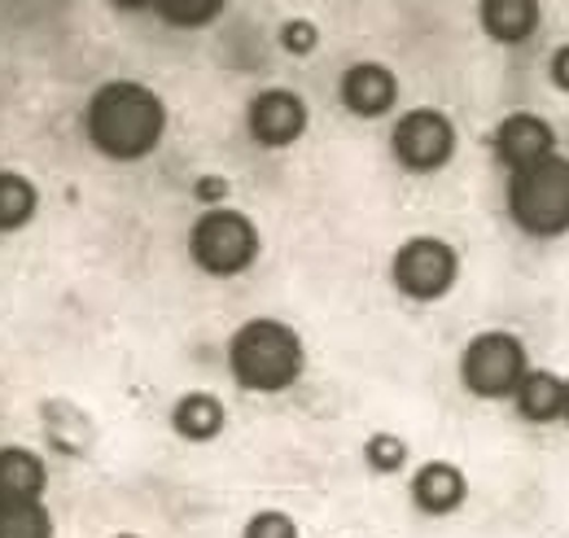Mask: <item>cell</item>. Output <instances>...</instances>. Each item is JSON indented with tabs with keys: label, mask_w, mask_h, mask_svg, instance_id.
<instances>
[{
	"label": "cell",
	"mask_w": 569,
	"mask_h": 538,
	"mask_svg": "<svg viewBox=\"0 0 569 538\" xmlns=\"http://www.w3.org/2000/svg\"><path fill=\"white\" fill-rule=\"evenodd\" d=\"M338 101L356 119H386L399 106V74L386 62H351L338 79Z\"/></svg>",
	"instance_id": "10"
},
{
	"label": "cell",
	"mask_w": 569,
	"mask_h": 538,
	"mask_svg": "<svg viewBox=\"0 0 569 538\" xmlns=\"http://www.w3.org/2000/svg\"><path fill=\"white\" fill-rule=\"evenodd\" d=\"M456 372H460V386L482 404L517 399L521 381L530 377V350L508 329H482L478 337L465 341Z\"/></svg>",
	"instance_id": "5"
},
{
	"label": "cell",
	"mask_w": 569,
	"mask_h": 538,
	"mask_svg": "<svg viewBox=\"0 0 569 538\" xmlns=\"http://www.w3.org/2000/svg\"><path fill=\"white\" fill-rule=\"evenodd\" d=\"M49 469L31 447H0V499H44Z\"/></svg>",
	"instance_id": "15"
},
{
	"label": "cell",
	"mask_w": 569,
	"mask_h": 538,
	"mask_svg": "<svg viewBox=\"0 0 569 538\" xmlns=\"http://www.w3.org/2000/svg\"><path fill=\"white\" fill-rule=\"evenodd\" d=\"M110 538H141V535H132V530H119V535H110Z\"/></svg>",
	"instance_id": "24"
},
{
	"label": "cell",
	"mask_w": 569,
	"mask_h": 538,
	"mask_svg": "<svg viewBox=\"0 0 569 538\" xmlns=\"http://www.w3.org/2000/svg\"><path fill=\"white\" fill-rule=\"evenodd\" d=\"M548 74H552V83H557L561 92H569V44L552 49V58H548Z\"/></svg>",
	"instance_id": "22"
},
{
	"label": "cell",
	"mask_w": 569,
	"mask_h": 538,
	"mask_svg": "<svg viewBox=\"0 0 569 538\" xmlns=\"http://www.w3.org/2000/svg\"><path fill=\"white\" fill-rule=\"evenodd\" d=\"M316 44H320V27H316L311 18H289V22L281 27V49H284V53L307 58V53H316Z\"/></svg>",
	"instance_id": "21"
},
{
	"label": "cell",
	"mask_w": 569,
	"mask_h": 538,
	"mask_svg": "<svg viewBox=\"0 0 569 538\" xmlns=\"http://www.w3.org/2000/svg\"><path fill=\"white\" fill-rule=\"evenodd\" d=\"M539 22H543V13H539L535 0H482L478 4L482 36L496 40V44H508V49L526 44L539 31Z\"/></svg>",
	"instance_id": "12"
},
{
	"label": "cell",
	"mask_w": 569,
	"mask_h": 538,
	"mask_svg": "<svg viewBox=\"0 0 569 538\" xmlns=\"http://www.w3.org/2000/svg\"><path fill=\"white\" fill-rule=\"evenodd\" d=\"M0 538H53L44 499H0Z\"/></svg>",
	"instance_id": "16"
},
{
	"label": "cell",
	"mask_w": 569,
	"mask_h": 538,
	"mask_svg": "<svg viewBox=\"0 0 569 538\" xmlns=\"http://www.w3.org/2000/svg\"><path fill=\"white\" fill-rule=\"evenodd\" d=\"M198 193H202V198H223V193H228V185H219V176H202Z\"/></svg>",
	"instance_id": "23"
},
{
	"label": "cell",
	"mask_w": 569,
	"mask_h": 538,
	"mask_svg": "<svg viewBox=\"0 0 569 538\" xmlns=\"http://www.w3.org/2000/svg\"><path fill=\"white\" fill-rule=\"evenodd\" d=\"M460 280V255L451 241L417 232L408 241H399L395 259H390V285L408 298V302H438L456 289Z\"/></svg>",
	"instance_id": "6"
},
{
	"label": "cell",
	"mask_w": 569,
	"mask_h": 538,
	"mask_svg": "<svg viewBox=\"0 0 569 538\" xmlns=\"http://www.w3.org/2000/svg\"><path fill=\"white\" fill-rule=\"evenodd\" d=\"M390 153L403 171L412 176H433L456 158V123L433 110V106H417L408 114L395 119L390 128Z\"/></svg>",
	"instance_id": "7"
},
{
	"label": "cell",
	"mask_w": 569,
	"mask_h": 538,
	"mask_svg": "<svg viewBox=\"0 0 569 538\" xmlns=\"http://www.w3.org/2000/svg\"><path fill=\"white\" fill-rule=\"evenodd\" d=\"M259 250H263V237L254 219L237 206H207L189 228V259L214 280H232L250 271L259 263Z\"/></svg>",
	"instance_id": "4"
},
{
	"label": "cell",
	"mask_w": 569,
	"mask_h": 538,
	"mask_svg": "<svg viewBox=\"0 0 569 538\" xmlns=\"http://www.w3.org/2000/svg\"><path fill=\"white\" fill-rule=\"evenodd\" d=\"M512 407H517V416L530 420V425L566 420V377H557V372H548V368H530V377L521 381Z\"/></svg>",
	"instance_id": "14"
},
{
	"label": "cell",
	"mask_w": 569,
	"mask_h": 538,
	"mask_svg": "<svg viewBox=\"0 0 569 538\" xmlns=\"http://www.w3.org/2000/svg\"><path fill=\"white\" fill-rule=\"evenodd\" d=\"M171 429L184 442H214L228 429V407L211 390H189L171 404Z\"/></svg>",
	"instance_id": "13"
},
{
	"label": "cell",
	"mask_w": 569,
	"mask_h": 538,
	"mask_svg": "<svg viewBox=\"0 0 569 538\" xmlns=\"http://www.w3.org/2000/svg\"><path fill=\"white\" fill-rule=\"evenodd\" d=\"M408 495H412L417 512H426V517H451L469 499V477H465L460 465H451V460H426L421 469L412 472Z\"/></svg>",
	"instance_id": "11"
},
{
	"label": "cell",
	"mask_w": 569,
	"mask_h": 538,
	"mask_svg": "<svg viewBox=\"0 0 569 538\" xmlns=\"http://www.w3.org/2000/svg\"><path fill=\"white\" fill-rule=\"evenodd\" d=\"M36 206H40V189L22 171H0V228L4 232L27 228Z\"/></svg>",
	"instance_id": "17"
},
{
	"label": "cell",
	"mask_w": 569,
	"mask_h": 538,
	"mask_svg": "<svg viewBox=\"0 0 569 538\" xmlns=\"http://www.w3.org/2000/svg\"><path fill=\"white\" fill-rule=\"evenodd\" d=\"M167 136V101L141 79H110L83 106V140L110 162H141Z\"/></svg>",
	"instance_id": "1"
},
{
	"label": "cell",
	"mask_w": 569,
	"mask_h": 538,
	"mask_svg": "<svg viewBox=\"0 0 569 538\" xmlns=\"http://www.w3.org/2000/svg\"><path fill=\"white\" fill-rule=\"evenodd\" d=\"M408 456H412L408 438H399V434H390V429H377V434L363 438V465L377 472V477L403 472L408 469Z\"/></svg>",
	"instance_id": "18"
},
{
	"label": "cell",
	"mask_w": 569,
	"mask_h": 538,
	"mask_svg": "<svg viewBox=\"0 0 569 538\" xmlns=\"http://www.w3.org/2000/svg\"><path fill=\"white\" fill-rule=\"evenodd\" d=\"M503 206H508V219L535 237V241H552V237H566L569 232V158L566 153H552L535 167H521V171H508V185H503Z\"/></svg>",
	"instance_id": "3"
},
{
	"label": "cell",
	"mask_w": 569,
	"mask_h": 538,
	"mask_svg": "<svg viewBox=\"0 0 569 538\" xmlns=\"http://www.w3.org/2000/svg\"><path fill=\"white\" fill-rule=\"evenodd\" d=\"M241 538H302L298 535V521L281 512V508H263V512H254L250 521H246V530Z\"/></svg>",
	"instance_id": "20"
},
{
	"label": "cell",
	"mask_w": 569,
	"mask_h": 538,
	"mask_svg": "<svg viewBox=\"0 0 569 538\" xmlns=\"http://www.w3.org/2000/svg\"><path fill=\"white\" fill-rule=\"evenodd\" d=\"M491 149H496V158L508 171H521V167H535V162L561 153L557 149V128L543 114H535V110L503 114L496 136H491Z\"/></svg>",
	"instance_id": "9"
},
{
	"label": "cell",
	"mask_w": 569,
	"mask_h": 538,
	"mask_svg": "<svg viewBox=\"0 0 569 538\" xmlns=\"http://www.w3.org/2000/svg\"><path fill=\"white\" fill-rule=\"evenodd\" d=\"M566 425H569V377H566Z\"/></svg>",
	"instance_id": "25"
},
{
	"label": "cell",
	"mask_w": 569,
	"mask_h": 538,
	"mask_svg": "<svg viewBox=\"0 0 569 538\" xmlns=\"http://www.w3.org/2000/svg\"><path fill=\"white\" fill-rule=\"evenodd\" d=\"M311 110L293 88H263L246 106V132L263 149H289L307 136Z\"/></svg>",
	"instance_id": "8"
},
{
	"label": "cell",
	"mask_w": 569,
	"mask_h": 538,
	"mask_svg": "<svg viewBox=\"0 0 569 538\" xmlns=\"http://www.w3.org/2000/svg\"><path fill=\"white\" fill-rule=\"evenodd\" d=\"M219 0H153V13L171 27H207L211 18H219Z\"/></svg>",
	"instance_id": "19"
},
{
	"label": "cell",
	"mask_w": 569,
	"mask_h": 538,
	"mask_svg": "<svg viewBox=\"0 0 569 538\" xmlns=\"http://www.w3.org/2000/svg\"><path fill=\"white\" fill-rule=\"evenodd\" d=\"M223 359H228V377L246 395H284L302 381L307 346L293 325L272 320V316H254L232 329Z\"/></svg>",
	"instance_id": "2"
}]
</instances>
